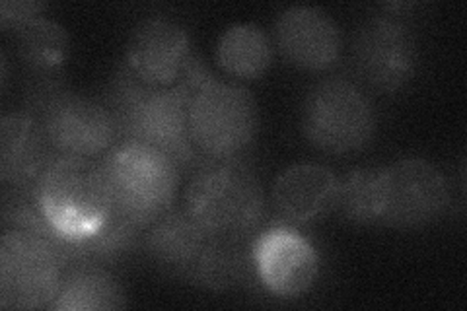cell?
<instances>
[{"label":"cell","instance_id":"cell-1","mask_svg":"<svg viewBox=\"0 0 467 311\" xmlns=\"http://www.w3.org/2000/svg\"><path fill=\"white\" fill-rule=\"evenodd\" d=\"M189 88L183 82L158 88L139 80L125 65L115 72L106 96L117 142H142L193 170L202 156L189 139Z\"/></svg>","mask_w":467,"mask_h":311},{"label":"cell","instance_id":"cell-2","mask_svg":"<svg viewBox=\"0 0 467 311\" xmlns=\"http://www.w3.org/2000/svg\"><path fill=\"white\" fill-rule=\"evenodd\" d=\"M183 209L211 235H255L265 220V192L242 156L202 158L192 170Z\"/></svg>","mask_w":467,"mask_h":311},{"label":"cell","instance_id":"cell-3","mask_svg":"<svg viewBox=\"0 0 467 311\" xmlns=\"http://www.w3.org/2000/svg\"><path fill=\"white\" fill-rule=\"evenodd\" d=\"M29 191L49 226L70 244L90 238L113 213L101 158L57 154Z\"/></svg>","mask_w":467,"mask_h":311},{"label":"cell","instance_id":"cell-4","mask_svg":"<svg viewBox=\"0 0 467 311\" xmlns=\"http://www.w3.org/2000/svg\"><path fill=\"white\" fill-rule=\"evenodd\" d=\"M113 211L142 230L166 214L178 199L182 166L142 142H115L101 156Z\"/></svg>","mask_w":467,"mask_h":311},{"label":"cell","instance_id":"cell-5","mask_svg":"<svg viewBox=\"0 0 467 311\" xmlns=\"http://www.w3.org/2000/svg\"><path fill=\"white\" fill-rule=\"evenodd\" d=\"M27 113L43 125L55 154L101 158L117 142V129L104 103L75 94L55 78L43 80L27 94Z\"/></svg>","mask_w":467,"mask_h":311},{"label":"cell","instance_id":"cell-6","mask_svg":"<svg viewBox=\"0 0 467 311\" xmlns=\"http://www.w3.org/2000/svg\"><path fill=\"white\" fill-rule=\"evenodd\" d=\"M187 129L202 158L242 156L259 130L257 101L247 88L213 74L189 96Z\"/></svg>","mask_w":467,"mask_h":311},{"label":"cell","instance_id":"cell-7","mask_svg":"<svg viewBox=\"0 0 467 311\" xmlns=\"http://www.w3.org/2000/svg\"><path fill=\"white\" fill-rule=\"evenodd\" d=\"M300 125L306 140L319 152L347 156L372 142L376 109L362 88L333 77L319 80L306 94Z\"/></svg>","mask_w":467,"mask_h":311},{"label":"cell","instance_id":"cell-8","mask_svg":"<svg viewBox=\"0 0 467 311\" xmlns=\"http://www.w3.org/2000/svg\"><path fill=\"white\" fill-rule=\"evenodd\" d=\"M70 266L61 244L5 228L0 235V307L51 309Z\"/></svg>","mask_w":467,"mask_h":311},{"label":"cell","instance_id":"cell-9","mask_svg":"<svg viewBox=\"0 0 467 311\" xmlns=\"http://www.w3.org/2000/svg\"><path fill=\"white\" fill-rule=\"evenodd\" d=\"M417 37L400 14H378L364 20L353 39V65L364 84L396 94L415 77Z\"/></svg>","mask_w":467,"mask_h":311},{"label":"cell","instance_id":"cell-10","mask_svg":"<svg viewBox=\"0 0 467 311\" xmlns=\"http://www.w3.org/2000/svg\"><path fill=\"white\" fill-rule=\"evenodd\" d=\"M450 206L444 173L425 158H403L384 168V213L379 224L417 230L441 220Z\"/></svg>","mask_w":467,"mask_h":311},{"label":"cell","instance_id":"cell-11","mask_svg":"<svg viewBox=\"0 0 467 311\" xmlns=\"http://www.w3.org/2000/svg\"><path fill=\"white\" fill-rule=\"evenodd\" d=\"M259 285L275 298L296 300L319 276V254L304 233L286 224L259 230L252 242Z\"/></svg>","mask_w":467,"mask_h":311},{"label":"cell","instance_id":"cell-12","mask_svg":"<svg viewBox=\"0 0 467 311\" xmlns=\"http://www.w3.org/2000/svg\"><path fill=\"white\" fill-rule=\"evenodd\" d=\"M187 29L166 16L140 20L125 47V67L149 86L178 84L193 57Z\"/></svg>","mask_w":467,"mask_h":311},{"label":"cell","instance_id":"cell-13","mask_svg":"<svg viewBox=\"0 0 467 311\" xmlns=\"http://www.w3.org/2000/svg\"><path fill=\"white\" fill-rule=\"evenodd\" d=\"M273 39L283 58L296 68L324 72L341 55L339 26L326 10L316 6H290L275 20Z\"/></svg>","mask_w":467,"mask_h":311},{"label":"cell","instance_id":"cell-14","mask_svg":"<svg viewBox=\"0 0 467 311\" xmlns=\"http://www.w3.org/2000/svg\"><path fill=\"white\" fill-rule=\"evenodd\" d=\"M39 119L27 111L0 119V181L12 189H32L55 158Z\"/></svg>","mask_w":467,"mask_h":311},{"label":"cell","instance_id":"cell-15","mask_svg":"<svg viewBox=\"0 0 467 311\" xmlns=\"http://www.w3.org/2000/svg\"><path fill=\"white\" fill-rule=\"evenodd\" d=\"M341 180L329 168L302 161L286 168L273 185V202L288 222L310 224L337 211Z\"/></svg>","mask_w":467,"mask_h":311},{"label":"cell","instance_id":"cell-16","mask_svg":"<svg viewBox=\"0 0 467 311\" xmlns=\"http://www.w3.org/2000/svg\"><path fill=\"white\" fill-rule=\"evenodd\" d=\"M254 235H211L201 247L195 261L189 264L182 280L213 290L226 292L259 283L255 275Z\"/></svg>","mask_w":467,"mask_h":311},{"label":"cell","instance_id":"cell-17","mask_svg":"<svg viewBox=\"0 0 467 311\" xmlns=\"http://www.w3.org/2000/svg\"><path fill=\"white\" fill-rule=\"evenodd\" d=\"M207 238L209 233L187 214L183 204H173L144 230L142 247L158 266L182 278Z\"/></svg>","mask_w":467,"mask_h":311},{"label":"cell","instance_id":"cell-18","mask_svg":"<svg viewBox=\"0 0 467 311\" xmlns=\"http://www.w3.org/2000/svg\"><path fill=\"white\" fill-rule=\"evenodd\" d=\"M127 295L121 285L99 264L84 261L65 273L61 288L51 304L55 311H96L123 309Z\"/></svg>","mask_w":467,"mask_h":311},{"label":"cell","instance_id":"cell-19","mask_svg":"<svg viewBox=\"0 0 467 311\" xmlns=\"http://www.w3.org/2000/svg\"><path fill=\"white\" fill-rule=\"evenodd\" d=\"M216 63L232 78L257 80L273 63V41L255 24H234L218 37Z\"/></svg>","mask_w":467,"mask_h":311},{"label":"cell","instance_id":"cell-20","mask_svg":"<svg viewBox=\"0 0 467 311\" xmlns=\"http://www.w3.org/2000/svg\"><path fill=\"white\" fill-rule=\"evenodd\" d=\"M14 36H16L22 61L37 74L46 77L65 67L70 55V37L58 22L37 16L20 26Z\"/></svg>","mask_w":467,"mask_h":311},{"label":"cell","instance_id":"cell-21","mask_svg":"<svg viewBox=\"0 0 467 311\" xmlns=\"http://www.w3.org/2000/svg\"><path fill=\"white\" fill-rule=\"evenodd\" d=\"M337 211L353 224H379L384 213V168H358L345 175Z\"/></svg>","mask_w":467,"mask_h":311},{"label":"cell","instance_id":"cell-22","mask_svg":"<svg viewBox=\"0 0 467 311\" xmlns=\"http://www.w3.org/2000/svg\"><path fill=\"white\" fill-rule=\"evenodd\" d=\"M47 8L43 3H26V0H3L0 3V27L10 29V32H16V29L29 20L41 16V12Z\"/></svg>","mask_w":467,"mask_h":311},{"label":"cell","instance_id":"cell-23","mask_svg":"<svg viewBox=\"0 0 467 311\" xmlns=\"http://www.w3.org/2000/svg\"><path fill=\"white\" fill-rule=\"evenodd\" d=\"M0 67H3V92H6L8 88V58H6V53L3 51V55H0Z\"/></svg>","mask_w":467,"mask_h":311}]
</instances>
